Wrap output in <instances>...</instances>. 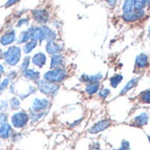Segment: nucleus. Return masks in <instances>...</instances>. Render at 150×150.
Instances as JSON below:
<instances>
[{
    "mask_svg": "<svg viewBox=\"0 0 150 150\" xmlns=\"http://www.w3.org/2000/svg\"><path fill=\"white\" fill-rule=\"evenodd\" d=\"M11 80L8 77H4L2 79L1 83H0V94H3L5 91H7L10 87L11 84Z\"/></svg>",
    "mask_w": 150,
    "mask_h": 150,
    "instance_id": "obj_30",
    "label": "nucleus"
},
{
    "mask_svg": "<svg viewBox=\"0 0 150 150\" xmlns=\"http://www.w3.org/2000/svg\"><path fill=\"white\" fill-rule=\"evenodd\" d=\"M22 60V48L18 45H11L4 52V63L9 67H15Z\"/></svg>",
    "mask_w": 150,
    "mask_h": 150,
    "instance_id": "obj_2",
    "label": "nucleus"
},
{
    "mask_svg": "<svg viewBox=\"0 0 150 150\" xmlns=\"http://www.w3.org/2000/svg\"><path fill=\"white\" fill-rule=\"evenodd\" d=\"M30 64H31V57L29 55H25L24 58H22L20 64L18 66L19 69V72H23L26 69H28L30 68Z\"/></svg>",
    "mask_w": 150,
    "mask_h": 150,
    "instance_id": "obj_27",
    "label": "nucleus"
},
{
    "mask_svg": "<svg viewBox=\"0 0 150 150\" xmlns=\"http://www.w3.org/2000/svg\"><path fill=\"white\" fill-rule=\"evenodd\" d=\"M21 76L27 82H32V83H37L40 79H41V73L40 70L35 69H28L23 72L20 73Z\"/></svg>",
    "mask_w": 150,
    "mask_h": 150,
    "instance_id": "obj_12",
    "label": "nucleus"
},
{
    "mask_svg": "<svg viewBox=\"0 0 150 150\" xmlns=\"http://www.w3.org/2000/svg\"><path fill=\"white\" fill-rule=\"evenodd\" d=\"M119 150H131L130 148V142L127 140H123L121 142V145Z\"/></svg>",
    "mask_w": 150,
    "mask_h": 150,
    "instance_id": "obj_37",
    "label": "nucleus"
},
{
    "mask_svg": "<svg viewBox=\"0 0 150 150\" xmlns=\"http://www.w3.org/2000/svg\"><path fill=\"white\" fill-rule=\"evenodd\" d=\"M22 138H23V134L21 132L14 131V133L12 134V135L10 138V141H11V143H17L19 141H21Z\"/></svg>",
    "mask_w": 150,
    "mask_h": 150,
    "instance_id": "obj_32",
    "label": "nucleus"
},
{
    "mask_svg": "<svg viewBox=\"0 0 150 150\" xmlns=\"http://www.w3.org/2000/svg\"><path fill=\"white\" fill-rule=\"evenodd\" d=\"M134 9H145L147 7V0H133Z\"/></svg>",
    "mask_w": 150,
    "mask_h": 150,
    "instance_id": "obj_33",
    "label": "nucleus"
},
{
    "mask_svg": "<svg viewBox=\"0 0 150 150\" xmlns=\"http://www.w3.org/2000/svg\"><path fill=\"white\" fill-rule=\"evenodd\" d=\"M2 77H3V75H0V83H1V81H2V79H3Z\"/></svg>",
    "mask_w": 150,
    "mask_h": 150,
    "instance_id": "obj_47",
    "label": "nucleus"
},
{
    "mask_svg": "<svg viewBox=\"0 0 150 150\" xmlns=\"http://www.w3.org/2000/svg\"><path fill=\"white\" fill-rule=\"evenodd\" d=\"M45 50L47 54L52 56V55L62 54V51L64 50V46L62 43H59L58 41H56V40H49V41H47L46 43Z\"/></svg>",
    "mask_w": 150,
    "mask_h": 150,
    "instance_id": "obj_9",
    "label": "nucleus"
},
{
    "mask_svg": "<svg viewBox=\"0 0 150 150\" xmlns=\"http://www.w3.org/2000/svg\"><path fill=\"white\" fill-rule=\"evenodd\" d=\"M138 98L140 100L141 103L142 104H146V105H149L150 104V89L143 91L142 92L140 93V95L138 96Z\"/></svg>",
    "mask_w": 150,
    "mask_h": 150,
    "instance_id": "obj_28",
    "label": "nucleus"
},
{
    "mask_svg": "<svg viewBox=\"0 0 150 150\" xmlns=\"http://www.w3.org/2000/svg\"><path fill=\"white\" fill-rule=\"evenodd\" d=\"M10 124L14 130H23L30 124V118L28 112L25 110H18L14 112L10 116Z\"/></svg>",
    "mask_w": 150,
    "mask_h": 150,
    "instance_id": "obj_5",
    "label": "nucleus"
},
{
    "mask_svg": "<svg viewBox=\"0 0 150 150\" xmlns=\"http://www.w3.org/2000/svg\"><path fill=\"white\" fill-rule=\"evenodd\" d=\"M149 120V116L147 112H142L141 114L134 117L131 122V126L135 127H143L148 125Z\"/></svg>",
    "mask_w": 150,
    "mask_h": 150,
    "instance_id": "obj_17",
    "label": "nucleus"
},
{
    "mask_svg": "<svg viewBox=\"0 0 150 150\" xmlns=\"http://www.w3.org/2000/svg\"><path fill=\"white\" fill-rule=\"evenodd\" d=\"M121 17H122V19L127 23H134V22H136L137 20L141 19L140 17L138 16L137 12L134 10L128 13H123Z\"/></svg>",
    "mask_w": 150,
    "mask_h": 150,
    "instance_id": "obj_24",
    "label": "nucleus"
},
{
    "mask_svg": "<svg viewBox=\"0 0 150 150\" xmlns=\"http://www.w3.org/2000/svg\"><path fill=\"white\" fill-rule=\"evenodd\" d=\"M147 6L149 7V9H150V0H147Z\"/></svg>",
    "mask_w": 150,
    "mask_h": 150,
    "instance_id": "obj_45",
    "label": "nucleus"
},
{
    "mask_svg": "<svg viewBox=\"0 0 150 150\" xmlns=\"http://www.w3.org/2000/svg\"><path fill=\"white\" fill-rule=\"evenodd\" d=\"M111 7H115L118 4V0H105Z\"/></svg>",
    "mask_w": 150,
    "mask_h": 150,
    "instance_id": "obj_41",
    "label": "nucleus"
},
{
    "mask_svg": "<svg viewBox=\"0 0 150 150\" xmlns=\"http://www.w3.org/2000/svg\"><path fill=\"white\" fill-rule=\"evenodd\" d=\"M9 109L11 111L16 112L20 110L21 108V100L17 96H12L9 100Z\"/></svg>",
    "mask_w": 150,
    "mask_h": 150,
    "instance_id": "obj_23",
    "label": "nucleus"
},
{
    "mask_svg": "<svg viewBox=\"0 0 150 150\" xmlns=\"http://www.w3.org/2000/svg\"><path fill=\"white\" fill-rule=\"evenodd\" d=\"M100 90V83H88L84 87V92L88 96H94L98 94Z\"/></svg>",
    "mask_w": 150,
    "mask_h": 150,
    "instance_id": "obj_21",
    "label": "nucleus"
},
{
    "mask_svg": "<svg viewBox=\"0 0 150 150\" xmlns=\"http://www.w3.org/2000/svg\"><path fill=\"white\" fill-rule=\"evenodd\" d=\"M28 24H29V18H21L20 19H18V21L17 23V26L21 27L23 25H27Z\"/></svg>",
    "mask_w": 150,
    "mask_h": 150,
    "instance_id": "obj_38",
    "label": "nucleus"
},
{
    "mask_svg": "<svg viewBox=\"0 0 150 150\" xmlns=\"http://www.w3.org/2000/svg\"><path fill=\"white\" fill-rule=\"evenodd\" d=\"M99 148H100V146H99V143H98V142H95V143H93V145H92V148H91V149H92V150H98V149H99Z\"/></svg>",
    "mask_w": 150,
    "mask_h": 150,
    "instance_id": "obj_43",
    "label": "nucleus"
},
{
    "mask_svg": "<svg viewBox=\"0 0 150 150\" xmlns=\"http://www.w3.org/2000/svg\"><path fill=\"white\" fill-rule=\"evenodd\" d=\"M83 120H84V118H83V117H81V118H79V119H77V120H75L73 122L69 123V127L70 128H75V127H78V126H79V125L83 121Z\"/></svg>",
    "mask_w": 150,
    "mask_h": 150,
    "instance_id": "obj_36",
    "label": "nucleus"
},
{
    "mask_svg": "<svg viewBox=\"0 0 150 150\" xmlns=\"http://www.w3.org/2000/svg\"><path fill=\"white\" fill-rule=\"evenodd\" d=\"M6 77H8L11 82L15 81L18 77V72L15 69H11L6 73Z\"/></svg>",
    "mask_w": 150,
    "mask_h": 150,
    "instance_id": "obj_34",
    "label": "nucleus"
},
{
    "mask_svg": "<svg viewBox=\"0 0 150 150\" xmlns=\"http://www.w3.org/2000/svg\"><path fill=\"white\" fill-rule=\"evenodd\" d=\"M111 126H112V120H108V119H104V120H101L96 122L95 124H93L88 129V133L90 134H98L101 132L105 131Z\"/></svg>",
    "mask_w": 150,
    "mask_h": 150,
    "instance_id": "obj_7",
    "label": "nucleus"
},
{
    "mask_svg": "<svg viewBox=\"0 0 150 150\" xmlns=\"http://www.w3.org/2000/svg\"><path fill=\"white\" fill-rule=\"evenodd\" d=\"M111 93L112 92H111V90L109 88L104 87V88L99 90V91L98 92V96L102 99H106L111 95Z\"/></svg>",
    "mask_w": 150,
    "mask_h": 150,
    "instance_id": "obj_31",
    "label": "nucleus"
},
{
    "mask_svg": "<svg viewBox=\"0 0 150 150\" xmlns=\"http://www.w3.org/2000/svg\"><path fill=\"white\" fill-rule=\"evenodd\" d=\"M148 140H149V142L150 143V135H148Z\"/></svg>",
    "mask_w": 150,
    "mask_h": 150,
    "instance_id": "obj_48",
    "label": "nucleus"
},
{
    "mask_svg": "<svg viewBox=\"0 0 150 150\" xmlns=\"http://www.w3.org/2000/svg\"><path fill=\"white\" fill-rule=\"evenodd\" d=\"M28 29L31 33V40H37L39 43H41L42 41L54 40L57 37L56 32L46 25L40 26H31Z\"/></svg>",
    "mask_w": 150,
    "mask_h": 150,
    "instance_id": "obj_1",
    "label": "nucleus"
},
{
    "mask_svg": "<svg viewBox=\"0 0 150 150\" xmlns=\"http://www.w3.org/2000/svg\"><path fill=\"white\" fill-rule=\"evenodd\" d=\"M104 75L101 72H98L94 75H88V74H82L79 77V81L83 83V84H88V83H100L101 80H103Z\"/></svg>",
    "mask_w": 150,
    "mask_h": 150,
    "instance_id": "obj_14",
    "label": "nucleus"
},
{
    "mask_svg": "<svg viewBox=\"0 0 150 150\" xmlns=\"http://www.w3.org/2000/svg\"><path fill=\"white\" fill-rule=\"evenodd\" d=\"M31 40V33H30V31L29 29H26V30H24L20 33L19 34V37L18 39L17 40L18 41V44L20 45V44H25L26 43L27 41H29Z\"/></svg>",
    "mask_w": 150,
    "mask_h": 150,
    "instance_id": "obj_26",
    "label": "nucleus"
},
{
    "mask_svg": "<svg viewBox=\"0 0 150 150\" xmlns=\"http://www.w3.org/2000/svg\"><path fill=\"white\" fill-rule=\"evenodd\" d=\"M16 41H17V35H16V31L14 29L5 32L0 37V44L3 47H7V46L10 47Z\"/></svg>",
    "mask_w": 150,
    "mask_h": 150,
    "instance_id": "obj_13",
    "label": "nucleus"
},
{
    "mask_svg": "<svg viewBox=\"0 0 150 150\" xmlns=\"http://www.w3.org/2000/svg\"><path fill=\"white\" fill-rule=\"evenodd\" d=\"M52 105V101L47 97L43 98H35L32 100L29 111L33 112H45L49 111Z\"/></svg>",
    "mask_w": 150,
    "mask_h": 150,
    "instance_id": "obj_6",
    "label": "nucleus"
},
{
    "mask_svg": "<svg viewBox=\"0 0 150 150\" xmlns=\"http://www.w3.org/2000/svg\"><path fill=\"white\" fill-rule=\"evenodd\" d=\"M20 0H8L7 2H6V4H4V7H6V8H9V7H11V6H12V5H14V4H16L17 3H18Z\"/></svg>",
    "mask_w": 150,
    "mask_h": 150,
    "instance_id": "obj_40",
    "label": "nucleus"
},
{
    "mask_svg": "<svg viewBox=\"0 0 150 150\" xmlns=\"http://www.w3.org/2000/svg\"><path fill=\"white\" fill-rule=\"evenodd\" d=\"M148 31H149V33H148V34H149V37L150 38V25L149 27V30H148Z\"/></svg>",
    "mask_w": 150,
    "mask_h": 150,
    "instance_id": "obj_46",
    "label": "nucleus"
},
{
    "mask_svg": "<svg viewBox=\"0 0 150 150\" xmlns=\"http://www.w3.org/2000/svg\"><path fill=\"white\" fill-rule=\"evenodd\" d=\"M63 67H65V57L62 54L50 56L49 69L63 68Z\"/></svg>",
    "mask_w": 150,
    "mask_h": 150,
    "instance_id": "obj_18",
    "label": "nucleus"
},
{
    "mask_svg": "<svg viewBox=\"0 0 150 150\" xmlns=\"http://www.w3.org/2000/svg\"><path fill=\"white\" fill-rule=\"evenodd\" d=\"M9 109V102L6 99L0 100V112H6Z\"/></svg>",
    "mask_w": 150,
    "mask_h": 150,
    "instance_id": "obj_35",
    "label": "nucleus"
},
{
    "mask_svg": "<svg viewBox=\"0 0 150 150\" xmlns=\"http://www.w3.org/2000/svg\"><path fill=\"white\" fill-rule=\"evenodd\" d=\"M37 91H38V90H37L36 85L28 83L27 85H26V87L25 89H23L22 91H18L15 96H17L21 101H23V100H25L26 98H28L29 97L36 94Z\"/></svg>",
    "mask_w": 150,
    "mask_h": 150,
    "instance_id": "obj_15",
    "label": "nucleus"
},
{
    "mask_svg": "<svg viewBox=\"0 0 150 150\" xmlns=\"http://www.w3.org/2000/svg\"><path fill=\"white\" fill-rule=\"evenodd\" d=\"M1 145H2V140H0V147H1Z\"/></svg>",
    "mask_w": 150,
    "mask_h": 150,
    "instance_id": "obj_49",
    "label": "nucleus"
},
{
    "mask_svg": "<svg viewBox=\"0 0 150 150\" xmlns=\"http://www.w3.org/2000/svg\"><path fill=\"white\" fill-rule=\"evenodd\" d=\"M4 50L0 49V60H3V56H4Z\"/></svg>",
    "mask_w": 150,
    "mask_h": 150,
    "instance_id": "obj_44",
    "label": "nucleus"
},
{
    "mask_svg": "<svg viewBox=\"0 0 150 150\" xmlns=\"http://www.w3.org/2000/svg\"><path fill=\"white\" fill-rule=\"evenodd\" d=\"M39 42L37 40H30L29 41H27L26 43L23 44L22 47V52L25 54L28 55L30 54L38 46Z\"/></svg>",
    "mask_w": 150,
    "mask_h": 150,
    "instance_id": "obj_22",
    "label": "nucleus"
},
{
    "mask_svg": "<svg viewBox=\"0 0 150 150\" xmlns=\"http://www.w3.org/2000/svg\"><path fill=\"white\" fill-rule=\"evenodd\" d=\"M41 77L50 83L61 85L69 77V72L65 67L49 69L48 70L43 73Z\"/></svg>",
    "mask_w": 150,
    "mask_h": 150,
    "instance_id": "obj_4",
    "label": "nucleus"
},
{
    "mask_svg": "<svg viewBox=\"0 0 150 150\" xmlns=\"http://www.w3.org/2000/svg\"><path fill=\"white\" fill-rule=\"evenodd\" d=\"M149 65V55L145 53L139 54L134 62V69L135 71H143L146 69Z\"/></svg>",
    "mask_w": 150,
    "mask_h": 150,
    "instance_id": "obj_11",
    "label": "nucleus"
},
{
    "mask_svg": "<svg viewBox=\"0 0 150 150\" xmlns=\"http://www.w3.org/2000/svg\"><path fill=\"white\" fill-rule=\"evenodd\" d=\"M123 79H124V76L120 74H115V75L112 76L109 79L110 86L112 88H117L121 83Z\"/></svg>",
    "mask_w": 150,
    "mask_h": 150,
    "instance_id": "obj_25",
    "label": "nucleus"
},
{
    "mask_svg": "<svg viewBox=\"0 0 150 150\" xmlns=\"http://www.w3.org/2000/svg\"><path fill=\"white\" fill-rule=\"evenodd\" d=\"M4 74H5V68L4 66V64L0 62V75L4 76Z\"/></svg>",
    "mask_w": 150,
    "mask_h": 150,
    "instance_id": "obj_42",
    "label": "nucleus"
},
{
    "mask_svg": "<svg viewBox=\"0 0 150 150\" xmlns=\"http://www.w3.org/2000/svg\"><path fill=\"white\" fill-rule=\"evenodd\" d=\"M29 118H30V125H35L40 120H44L49 113V111L45 112H33L29 111Z\"/></svg>",
    "mask_w": 150,
    "mask_h": 150,
    "instance_id": "obj_19",
    "label": "nucleus"
},
{
    "mask_svg": "<svg viewBox=\"0 0 150 150\" xmlns=\"http://www.w3.org/2000/svg\"><path fill=\"white\" fill-rule=\"evenodd\" d=\"M140 79H141L140 76H136V77H134V78H132L131 80H129V81L125 84V86L120 90V96L125 95V94H127L128 91H130L131 90H133L134 87H136L137 84L139 83Z\"/></svg>",
    "mask_w": 150,
    "mask_h": 150,
    "instance_id": "obj_20",
    "label": "nucleus"
},
{
    "mask_svg": "<svg viewBox=\"0 0 150 150\" xmlns=\"http://www.w3.org/2000/svg\"><path fill=\"white\" fill-rule=\"evenodd\" d=\"M34 84L36 85L37 90L40 94L44 95L45 97H47L50 99H54L58 95L60 89H61L60 84L50 83L43 78L40 79Z\"/></svg>",
    "mask_w": 150,
    "mask_h": 150,
    "instance_id": "obj_3",
    "label": "nucleus"
},
{
    "mask_svg": "<svg viewBox=\"0 0 150 150\" xmlns=\"http://www.w3.org/2000/svg\"><path fill=\"white\" fill-rule=\"evenodd\" d=\"M14 131H15L14 128L8 121L0 125V140L2 141L10 140Z\"/></svg>",
    "mask_w": 150,
    "mask_h": 150,
    "instance_id": "obj_16",
    "label": "nucleus"
},
{
    "mask_svg": "<svg viewBox=\"0 0 150 150\" xmlns=\"http://www.w3.org/2000/svg\"><path fill=\"white\" fill-rule=\"evenodd\" d=\"M134 10V4L133 0H124L123 5H122V11L123 13H128Z\"/></svg>",
    "mask_w": 150,
    "mask_h": 150,
    "instance_id": "obj_29",
    "label": "nucleus"
},
{
    "mask_svg": "<svg viewBox=\"0 0 150 150\" xmlns=\"http://www.w3.org/2000/svg\"><path fill=\"white\" fill-rule=\"evenodd\" d=\"M32 18L37 24L46 25L49 21V12L46 9H34L31 12Z\"/></svg>",
    "mask_w": 150,
    "mask_h": 150,
    "instance_id": "obj_8",
    "label": "nucleus"
},
{
    "mask_svg": "<svg viewBox=\"0 0 150 150\" xmlns=\"http://www.w3.org/2000/svg\"><path fill=\"white\" fill-rule=\"evenodd\" d=\"M47 62V56L45 53L39 51L31 57V63L39 69H43Z\"/></svg>",
    "mask_w": 150,
    "mask_h": 150,
    "instance_id": "obj_10",
    "label": "nucleus"
},
{
    "mask_svg": "<svg viewBox=\"0 0 150 150\" xmlns=\"http://www.w3.org/2000/svg\"><path fill=\"white\" fill-rule=\"evenodd\" d=\"M9 120V115L7 112H0V125L7 122Z\"/></svg>",
    "mask_w": 150,
    "mask_h": 150,
    "instance_id": "obj_39",
    "label": "nucleus"
}]
</instances>
